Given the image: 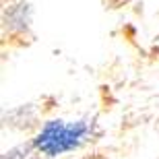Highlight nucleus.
Instances as JSON below:
<instances>
[{
	"mask_svg": "<svg viewBox=\"0 0 159 159\" xmlns=\"http://www.w3.org/2000/svg\"><path fill=\"white\" fill-rule=\"evenodd\" d=\"M93 136L95 122L89 118H50L37 126L29 147L37 157L58 159L83 149Z\"/></svg>",
	"mask_w": 159,
	"mask_h": 159,
	"instance_id": "1",
	"label": "nucleus"
},
{
	"mask_svg": "<svg viewBox=\"0 0 159 159\" xmlns=\"http://www.w3.org/2000/svg\"><path fill=\"white\" fill-rule=\"evenodd\" d=\"M33 8L27 0H6L2 6V35L11 41H23L31 33Z\"/></svg>",
	"mask_w": 159,
	"mask_h": 159,
	"instance_id": "2",
	"label": "nucleus"
}]
</instances>
